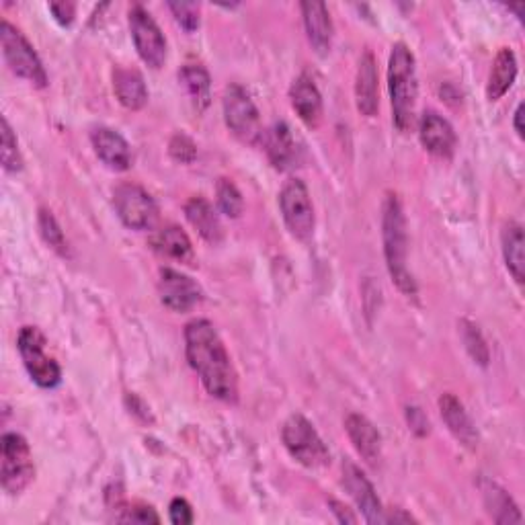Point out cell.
<instances>
[{
	"label": "cell",
	"instance_id": "6da1fadb",
	"mask_svg": "<svg viewBox=\"0 0 525 525\" xmlns=\"http://www.w3.org/2000/svg\"><path fill=\"white\" fill-rule=\"evenodd\" d=\"M185 355L208 394L234 405L238 400V376L230 353L210 320L195 318L185 327Z\"/></svg>",
	"mask_w": 525,
	"mask_h": 525
},
{
	"label": "cell",
	"instance_id": "7a4b0ae2",
	"mask_svg": "<svg viewBox=\"0 0 525 525\" xmlns=\"http://www.w3.org/2000/svg\"><path fill=\"white\" fill-rule=\"evenodd\" d=\"M382 240L388 273L394 286L409 298L417 296V281L409 271V234L405 210L396 193H386L382 204Z\"/></svg>",
	"mask_w": 525,
	"mask_h": 525
},
{
	"label": "cell",
	"instance_id": "3957f363",
	"mask_svg": "<svg viewBox=\"0 0 525 525\" xmlns=\"http://www.w3.org/2000/svg\"><path fill=\"white\" fill-rule=\"evenodd\" d=\"M388 91L394 126L400 132H411L417 121V64L407 44H394L388 60Z\"/></svg>",
	"mask_w": 525,
	"mask_h": 525
},
{
	"label": "cell",
	"instance_id": "277c9868",
	"mask_svg": "<svg viewBox=\"0 0 525 525\" xmlns=\"http://www.w3.org/2000/svg\"><path fill=\"white\" fill-rule=\"evenodd\" d=\"M281 441L288 454L306 468H322L331 462V452L314 425L300 413H294L281 427Z\"/></svg>",
	"mask_w": 525,
	"mask_h": 525
},
{
	"label": "cell",
	"instance_id": "5b68a950",
	"mask_svg": "<svg viewBox=\"0 0 525 525\" xmlns=\"http://www.w3.org/2000/svg\"><path fill=\"white\" fill-rule=\"evenodd\" d=\"M0 46H3L5 62L13 74L27 80L37 89L48 87V72L42 60H39L37 52L29 44V39L7 19L0 25Z\"/></svg>",
	"mask_w": 525,
	"mask_h": 525
},
{
	"label": "cell",
	"instance_id": "8992f818",
	"mask_svg": "<svg viewBox=\"0 0 525 525\" xmlns=\"http://www.w3.org/2000/svg\"><path fill=\"white\" fill-rule=\"evenodd\" d=\"M35 476L31 448L23 435L5 433L0 439V482L9 495H21Z\"/></svg>",
	"mask_w": 525,
	"mask_h": 525
},
{
	"label": "cell",
	"instance_id": "52a82bcc",
	"mask_svg": "<svg viewBox=\"0 0 525 525\" xmlns=\"http://www.w3.org/2000/svg\"><path fill=\"white\" fill-rule=\"evenodd\" d=\"M46 337L37 327H23L17 337V349L29 378L39 388H56L62 382L58 361L46 353Z\"/></svg>",
	"mask_w": 525,
	"mask_h": 525
},
{
	"label": "cell",
	"instance_id": "ba28073f",
	"mask_svg": "<svg viewBox=\"0 0 525 525\" xmlns=\"http://www.w3.org/2000/svg\"><path fill=\"white\" fill-rule=\"evenodd\" d=\"M222 107H224L226 126L236 138L249 144H255L263 138L259 109L245 87H240L236 83L228 85L224 89Z\"/></svg>",
	"mask_w": 525,
	"mask_h": 525
},
{
	"label": "cell",
	"instance_id": "9c48e42d",
	"mask_svg": "<svg viewBox=\"0 0 525 525\" xmlns=\"http://www.w3.org/2000/svg\"><path fill=\"white\" fill-rule=\"evenodd\" d=\"M279 208L290 234L302 242L314 234V206L310 191L302 179H288L279 191Z\"/></svg>",
	"mask_w": 525,
	"mask_h": 525
},
{
	"label": "cell",
	"instance_id": "30bf717a",
	"mask_svg": "<svg viewBox=\"0 0 525 525\" xmlns=\"http://www.w3.org/2000/svg\"><path fill=\"white\" fill-rule=\"evenodd\" d=\"M113 206L130 230H150L158 220V206L154 197L136 183H121L113 191Z\"/></svg>",
	"mask_w": 525,
	"mask_h": 525
},
{
	"label": "cell",
	"instance_id": "8fae6325",
	"mask_svg": "<svg viewBox=\"0 0 525 525\" xmlns=\"http://www.w3.org/2000/svg\"><path fill=\"white\" fill-rule=\"evenodd\" d=\"M128 17H130V31H132L134 46L142 62L154 70L163 68L167 60L165 33L160 31L158 23L152 19V15L142 5H134Z\"/></svg>",
	"mask_w": 525,
	"mask_h": 525
},
{
	"label": "cell",
	"instance_id": "7c38bea8",
	"mask_svg": "<svg viewBox=\"0 0 525 525\" xmlns=\"http://www.w3.org/2000/svg\"><path fill=\"white\" fill-rule=\"evenodd\" d=\"M158 298L173 312H189L204 300V290L197 281L177 269L163 267L158 271Z\"/></svg>",
	"mask_w": 525,
	"mask_h": 525
},
{
	"label": "cell",
	"instance_id": "4fadbf2b",
	"mask_svg": "<svg viewBox=\"0 0 525 525\" xmlns=\"http://www.w3.org/2000/svg\"><path fill=\"white\" fill-rule=\"evenodd\" d=\"M343 484L368 523H384V509L376 495L374 484L351 460L343 462Z\"/></svg>",
	"mask_w": 525,
	"mask_h": 525
},
{
	"label": "cell",
	"instance_id": "5bb4252c",
	"mask_svg": "<svg viewBox=\"0 0 525 525\" xmlns=\"http://www.w3.org/2000/svg\"><path fill=\"white\" fill-rule=\"evenodd\" d=\"M263 148L267 152L269 163L277 169V171H290L294 167H298L300 163V144L294 136V132L290 130L288 124L284 121H279V124H273L267 132H263Z\"/></svg>",
	"mask_w": 525,
	"mask_h": 525
},
{
	"label": "cell",
	"instance_id": "9a60e30c",
	"mask_svg": "<svg viewBox=\"0 0 525 525\" xmlns=\"http://www.w3.org/2000/svg\"><path fill=\"white\" fill-rule=\"evenodd\" d=\"M419 140L423 148L437 158H450L456 152L458 144L450 121L435 111L423 113L419 121Z\"/></svg>",
	"mask_w": 525,
	"mask_h": 525
},
{
	"label": "cell",
	"instance_id": "2e32d148",
	"mask_svg": "<svg viewBox=\"0 0 525 525\" xmlns=\"http://www.w3.org/2000/svg\"><path fill=\"white\" fill-rule=\"evenodd\" d=\"M91 144L95 148V154L101 158V163L117 173H124L132 167L134 154L128 144V140L119 132L111 128H95L91 132Z\"/></svg>",
	"mask_w": 525,
	"mask_h": 525
},
{
	"label": "cell",
	"instance_id": "e0dca14e",
	"mask_svg": "<svg viewBox=\"0 0 525 525\" xmlns=\"http://www.w3.org/2000/svg\"><path fill=\"white\" fill-rule=\"evenodd\" d=\"M355 105L361 115L374 117L380 107V78L378 62L370 50L363 52L355 76Z\"/></svg>",
	"mask_w": 525,
	"mask_h": 525
},
{
	"label": "cell",
	"instance_id": "ac0fdd59",
	"mask_svg": "<svg viewBox=\"0 0 525 525\" xmlns=\"http://www.w3.org/2000/svg\"><path fill=\"white\" fill-rule=\"evenodd\" d=\"M439 413H441V419L443 423L448 425L450 433L462 443V446L474 450L478 446V431L466 411V407L462 405V400L452 394V392H446L439 396Z\"/></svg>",
	"mask_w": 525,
	"mask_h": 525
},
{
	"label": "cell",
	"instance_id": "d6986e66",
	"mask_svg": "<svg viewBox=\"0 0 525 525\" xmlns=\"http://www.w3.org/2000/svg\"><path fill=\"white\" fill-rule=\"evenodd\" d=\"M302 17H304V27L310 46L320 54L325 56L331 52L333 46V19L325 3H302Z\"/></svg>",
	"mask_w": 525,
	"mask_h": 525
},
{
	"label": "cell",
	"instance_id": "ffe728a7",
	"mask_svg": "<svg viewBox=\"0 0 525 525\" xmlns=\"http://www.w3.org/2000/svg\"><path fill=\"white\" fill-rule=\"evenodd\" d=\"M345 431L353 443L357 454L368 464H376L382 456V435L378 427L359 413H351L345 419Z\"/></svg>",
	"mask_w": 525,
	"mask_h": 525
},
{
	"label": "cell",
	"instance_id": "44dd1931",
	"mask_svg": "<svg viewBox=\"0 0 525 525\" xmlns=\"http://www.w3.org/2000/svg\"><path fill=\"white\" fill-rule=\"evenodd\" d=\"M290 103L308 128H316L322 119V95L308 74H300L290 89Z\"/></svg>",
	"mask_w": 525,
	"mask_h": 525
},
{
	"label": "cell",
	"instance_id": "7402d4cb",
	"mask_svg": "<svg viewBox=\"0 0 525 525\" xmlns=\"http://www.w3.org/2000/svg\"><path fill=\"white\" fill-rule=\"evenodd\" d=\"M185 218L197 230V234L210 245H218L224 238V226L218 212L206 197H191L185 204Z\"/></svg>",
	"mask_w": 525,
	"mask_h": 525
},
{
	"label": "cell",
	"instance_id": "603a6c76",
	"mask_svg": "<svg viewBox=\"0 0 525 525\" xmlns=\"http://www.w3.org/2000/svg\"><path fill=\"white\" fill-rule=\"evenodd\" d=\"M113 93L117 101L130 111H140L148 103V87L136 68L117 66L113 70Z\"/></svg>",
	"mask_w": 525,
	"mask_h": 525
},
{
	"label": "cell",
	"instance_id": "cb8c5ba5",
	"mask_svg": "<svg viewBox=\"0 0 525 525\" xmlns=\"http://www.w3.org/2000/svg\"><path fill=\"white\" fill-rule=\"evenodd\" d=\"M480 493L484 499V507L491 513L493 521L505 525V523H521V511L515 505V501L511 499V495L499 487L497 482L489 480V478H482L480 480Z\"/></svg>",
	"mask_w": 525,
	"mask_h": 525
},
{
	"label": "cell",
	"instance_id": "d4e9b609",
	"mask_svg": "<svg viewBox=\"0 0 525 525\" xmlns=\"http://www.w3.org/2000/svg\"><path fill=\"white\" fill-rule=\"evenodd\" d=\"M152 249L163 255L167 259H173L177 263H187L191 265L195 255H193V245L189 236L179 228V226H165L160 228L152 236Z\"/></svg>",
	"mask_w": 525,
	"mask_h": 525
},
{
	"label": "cell",
	"instance_id": "484cf974",
	"mask_svg": "<svg viewBox=\"0 0 525 525\" xmlns=\"http://www.w3.org/2000/svg\"><path fill=\"white\" fill-rule=\"evenodd\" d=\"M501 251L505 265L517 284H523L525 279V236L523 228L517 222H509L501 232Z\"/></svg>",
	"mask_w": 525,
	"mask_h": 525
},
{
	"label": "cell",
	"instance_id": "4316f807",
	"mask_svg": "<svg viewBox=\"0 0 525 525\" xmlns=\"http://www.w3.org/2000/svg\"><path fill=\"white\" fill-rule=\"evenodd\" d=\"M517 78V58L511 48H501L495 56L489 83H487V99L489 101H499L503 99L509 89L513 87Z\"/></svg>",
	"mask_w": 525,
	"mask_h": 525
},
{
	"label": "cell",
	"instance_id": "83f0119b",
	"mask_svg": "<svg viewBox=\"0 0 525 525\" xmlns=\"http://www.w3.org/2000/svg\"><path fill=\"white\" fill-rule=\"evenodd\" d=\"M179 83L189 95L197 111H206L212 103V78L210 72L199 64H185L179 70Z\"/></svg>",
	"mask_w": 525,
	"mask_h": 525
},
{
	"label": "cell",
	"instance_id": "f1b7e54d",
	"mask_svg": "<svg viewBox=\"0 0 525 525\" xmlns=\"http://www.w3.org/2000/svg\"><path fill=\"white\" fill-rule=\"evenodd\" d=\"M460 327H462V341L466 345L468 355L474 359V363H478L480 368H487L489 361H491V351H489V345H487V341H484L478 325L472 320H462Z\"/></svg>",
	"mask_w": 525,
	"mask_h": 525
},
{
	"label": "cell",
	"instance_id": "f546056e",
	"mask_svg": "<svg viewBox=\"0 0 525 525\" xmlns=\"http://www.w3.org/2000/svg\"><path fill=\"white\" fill-rule=\"evenodd\" d=\"M37 226H39V232H42V238L46 240V245L56 251L58 255H68V240L64 236V230L60 228L56 216L42 208L39 210V216H37Z\"/></svg>",
	"mask_w": 525,
	"mask_h": 525
},
{
	"label": "cell",
	"instance_id": "4dcf8cb0",
	"mask_svg": "<svg viewBox=\"0 0 525 525\" xmlns=\"http://www.w3.org/2000/svg\"><path fill=\"white\" fill-rule=\"evenodd\" d=\"M216 201H218L220 212L228 218H240L242 210H245V199H242V193L226 177L218 179L216 183Z\"/></svg>",
	"mask_w": 525,
	"mask_h": 525
},
{
	"label": "cell",
	"instance_id": "1f68e13d",
	"mask_svg": "<svg viewBox=\"0 0 525 525\" xmlns=\"http://www.w3.org/2000/svg\"><path fill=\"white\" fill-rule=\"evenodd\" d=\"M0 163H3L5 171L19 173L23 169V158L19 152V142L13 134V128L9 119L3 117V140H0Z\"/></svg>",
	"mask_w": 525,
	"mask_h": 525
},
{
	"label": "cell",
	"instance_id": "d6a6232c",
	"mask_svg": "<svg viewBox=\"0 0 525 525\" xmlns=\"http://www.w3.org/2000/svg\"><path fill=\"white\" fill-rule=\"evenodd\" d=\"M169 154L177 160V163L181 165H191L193 160L197 158V146L195 142L183 134V132H177L171 142H169Z\"/></svg>",
	"mask_w": 525,
	"mask_h": 525
},
{
	"label": "cell",
	"instance_id": "836d02e7",
	"mask_svg": "<svg viewBox=\"0 0 525 525\" xmlns=\"http://www.w3.org/2000/svg\"><path fill=\"white\" fill-rule=\"evenodd\" d=\"M169 9H171V13H173V17H175V21L185 29V31H195V29H199V17H201V13H199V5H195V3H183V0H181V3H169Z\"/></svg>",
	"mask_w": 525,
	"mask_h": 525
},
{
	"label": "cell",
	"instance_id": "e575fe53",
	"mask_svg": "<svg viewBox=\"0 0 525 525\" xmlns=\"http://www.w3.org/2000/svg\"><path fill=\"white\" fill-rule=\"evenodd\" d=\"M126 513L119 515V521H128V523H160V517L152 507H128L124 509Z\"/></svg>",
	"mask_w": 525,
	"mask_h": 525
},
{
	"label": "cell",
	"instance_id": "d590c367",
	"mask_svg": "<svg viewBox=\"0 0 525 525\" xmlns=\"http://www.w3.org/2000/svg\"><path fill=\"white\" fill-rule=\"evenodd\" d=\"M169 517L175 525H189V523H193V509L185 499L177 497L169 505Z\"/></svg>",
	"mask_w": 525,
	"mask_h": 525
},
{
	"label": "cell",
	"instance_id": "8d00e7d4",
	"mask_svg": "<svg viewBox=\"0 0 525 525\" xmlns=\"http://www.w3.org/2000/svg\"><path fill=\"white\" fill-rule=\"evenodd\" d=\"M50 13L54 15V19L60 23V25H72L74 17H76V5L74 3H50Z\"/></svg>",
	"mask_w": 525,
	"mask_h": 525
},
{
	"label": "cell",
	"instance_id": "74e56055",
	"mask_svg": "<svg viewBox=\"0 0 525 525\" xmlns=\"http://www.w3.org/2000/svg\"><path fill=\"white\" fill-rule=\"evenodd\" d=\"M407 421H409V427H411L419 437H423V435L429 433V421L425 419V415H423L421 409L409 407V409H407Z\"/></svg>",
	"mask_w": 525,
	"mask_h": 525
},
{
	"label": "cell",
	"instance_id": "f35d334b",
	"mask_svg": "<svg viewBox=\"0 0 525 525\" xmlns=\"http://www.w3.org/2000/svg\"><path fill=\"white\" fill-rule=\"evenodd\" d=\"M329 507H331V511H333V515L337 517L339 523H357L359 521L357 515H353L351 509L347 505H343L341 501H337V499H331Z\"/></svg>",
	"mask_w": 525,
	"mask_h": 525
},
{
	"label": "cell",
	"instance_id": "ab89813d",
	"mask_svg": "<svg viewBox=\"0 0 525 525\" xmlns=\"http://www.w3.org/2000/svg\"><path fill=\"white\" fill-rule=\"evenodd\" d=\"M128 402H130V413H134V415H140L144 421H152V417H150V409L144 405V402L136 396V394H128V398H126Z\"/></svg>",
	"mask_w": 525,
	"mask_h": 525
},
{
	"label": "cell",
	"instance_id": "60d3db41",
	"mask_svg": "<svg viewBox=\"0 0 525 525\" xmlns=\"http://www.w3.org/2000/svg\"><path fill=\"white\" fill-rule=\"evenodd\" d=\"M411 523V521H417L413 515L405 513L402 509H396L392 515H384V523Z\"/></svg>",
	"mask_w": 525,
	"mask_h": 525
},
{
	"label": "cell",
	"instance_id": "b9f144b4",
	"mask_svg": "<svg viewBox=\"0 0 525 525\" xmlns=\"http://www.w3.org/2000/svg\"><path fill=\"white\" fill-rule=\"evenodd\" d=\"M523 111H525V105L523 103H519L517 105V109H515V115H513V128H515V132H517V136L519 138H523V124H521V121H523Z\"/></svg>",
	"mask_w": 525,
	"mask_h": 525
}]
</instances>
